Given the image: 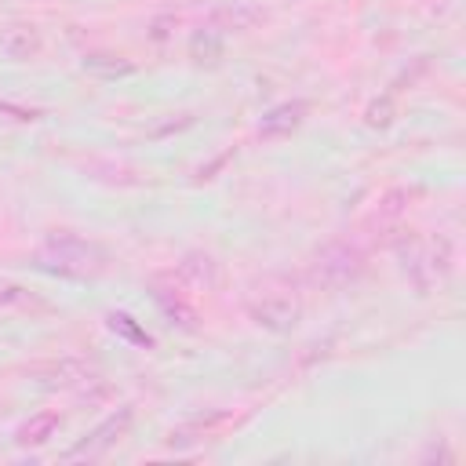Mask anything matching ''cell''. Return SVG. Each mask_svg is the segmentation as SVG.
I'll list each match as a JSON object with an SVG mask.
<instances>
[{
  "label": "cell",
  "mask_w": 466,
  "mask_h": 466,
  "mask_svg": "<svg viewBox=\"0 0 466 466\" xmlns=\"http://www.w3.org/2000/svg\"><path fill=\"white\" fill-rule=\"evenodd\" d=\"M36 262L40 269L47 273H58V277H73V280H87V277H98L106 269V251L91 240H84L80 233H69V229H58L51 233L40 251H36Z\"/></svg>",
  "instance_id": "cell-1"
},
{
  "label": "cell",
  "mask_w": 466,
  "mask_h": 466,
  "mask_svg": "<svg viewBox=\"0 0 466 466\" xmlns=\"http://www.w3.org/2000/svg\"><path fill=\"white\" fill-rule=\"evenodd\" d=\"M400 269L404 277L411 280V288L419 295H430L437 284H444L451 277V240L448 237H430V240H419V237H404L400 248Z\"/></svg>",
  "instance_id": "cell-2"
},
{
  "label": "cell",
  "mask_w": 466,
  "mask_h": 466,
  "mask_svg": "<svg viewBox=\"0 0 466 466\" xmlns=\"http://www.w3.org/2000/svg\"><path fill=\"white\" fill-rule=\"evenodd\" d=\"M244 309H248V317L258 328H266L273 335L291 331L299 324V317H302V302H299V295L291 288H262V291H251L248 302H244Z\"/></svg>",
  "instance_id": "cell-3"
},
{
  "label": "cell",
  "mask_w": 466,
  "mask_h": 466,
  "mask_svg": "<svg viewBox=\"0 0 466 466\" xmlns=\"http://www.w3.org/2000/svg\"><path fill=\"white\" fill-rule=\"evenodd\" d=\"M360 273H364V255H360L353 244H342V240L324 244V248L313 255V262H309V280H313L317 288H328V291L353 284Z\"/></svg>",
  "instance_id": "cell-4"
},
{
  "label": "cell",
  "mask_w": 466,
  "mask_h": 466,
  "mask_svg": "<svg viewBox=\"0 0 466 466\" xmlns=\"http://www.w3.org/2000/svg\"><path fill=\"white\" fill-rule=\"evenodd\" d=\"M131 422H135V408L131 404H120L113 415H106L76 448H69L62 459L66 462H91V459H98V455H106L113 444H120L124 437H127V430H131Z\"/></svg>",
  "instance_id": "cell-5"
},
{
  "label": "cell",
  "mask_w": 466,
  "mask_h": 466,
  "mask_svg": "<svg viewBox=\"0 0 466 466\" xmlns=\"http://www.w3.org/2000/svg\"><path fill=\"white\" fill-rule=\"evenodd\" d=\"M25 375L44 390H73L80 382H91V368L76 357H47L25 368Z\"/></svg>",
  "instance_id": "cell-6"
},
{
  "label": "cell",
  "mask_w": 466,
  "mask_h": 466,
  "mask_svg": "<svg viewBox=\"0 0 466 466\" xmlns=\"http://www.w3.org/2000/svg\"><path fill=\"white\" fill-rule=\"evenodd\" d=\"M0 51L11 62H29L44 51V36L33 22H11V25L0 29Z\"/></svg>",
  "instance_id": "cell-7"
},
{
  "label": "cell",
  "mask_w": 466,
  "mask_h": 466,
  "mask_svg": "<svg viewBox=\"0 0 466 466\" xmlns=\"http://www.w3.org/2000/svg\"><path fill=\"white\" fill-rule=\"evenodd\" d=\"M175 269H178V280L197 288V291H211L218 284V262L208 251H186Z\"/></svg>",
  "instance_id": "cell-8"
},
{
  "label": "cell",
  "mask_w": 466,
  "mask_h": 466,
  "mask_svg": "<svg viewBox=\"0 0 466 466\" xmlns=\"http://www.w3.org/2000/svg\"><path fill=\"white\" fill-rule=\"evenodd\" d=\"M306 113H309V106H306L302 98H295V102H280V106H273V109L262 116L258 135H262V138H284V135H291V131L306 120Z\"/></svg>",
  "instance_id": "cell-9"
},
{
  "label": "cell",
  "mask_w": 466,
  "mask_h": 466,
  "mask_svg": "<svg viewBox=\"0 0 466 466\" xmlns=\"http://www.w3.org/2000/svg\"><path fill=\"white\" fill-rule=\"evenodd\" d=\"M262 18H266V11L255 7V4H229V7H215L211 18H208V25H215V29L226 36V33H248V29H255Z\"/></svg>",
  "instance_id": "cell-10"
},
{
  "label": "cell",
  "mask_w": 466,
  "mask_h": 466,
  "mask_svg": "<svg viewBox=\"0 0 466 466\" xmlns=\"http://www.w3.org/2000/svg\"><path fill=\"white\" fill-rule=\"evenodd\" d=\"M226 55V36L215 29V25H200L193 36H189V58L197 66H218Z\"/></svg>",
  "instance_id": "cell-11"
},
{
  "label": "cell",
  "mask_w": 466,
  "mask_h": 466,
  "mask_svg": "<svg viewBox=\"0 0 466 466\" xmlns=\"http://www.w3.org/2000/svg\"><path fill=\"white\" fill-rule=\"evenodd\" d=\"M58 411H40V415H33L29 422H22L18 426V433H15V441L22 444V448H40V444H47L51 437H55V430H58Z\"/></svg>",
  "instance_id": "cell-12"
},
{
  "label": "cell",
  "mask_w": 466,
  "mask_h": 466,
  "mask_svg": "<svg viewBox=\"0 0 466 466\" xmlns=\"http://www.w3.org/2000/svg\"><path fill=\"white\" fill-rule=\"evenodd\" d=\"M222 419H226V415H208V419L197 415V419H189L186 426H175V430L167 433V448H171V451H186V448H193V444L204 441V433H208L215 422H222Z\"/></svg>",
  "instance_id": "cell-13"
},
{
  "label": "cell",
  "mask_w": 466,
  "mask_h": 466,
  "mask_svg": "<svg viewBox=\"0 0 466 466\" xmlns=\"http://www.w3.org/2000/svg\"><path fill=\"white\" fill-rule=\"evenodd\" d=\"M153 288H157L153 295H157V302L164 306V313H167L171 320H178V324H186V328H193V309L186 306V299H182V291H178V288H164V284H160V277L153 280Z\"/></svg>",
  "instance_id": "cell-14"
},
{
  "label": "cell",
  "mask_w": 466,
  "mask_h": 466,
  "mask_svg": "<svg viewBox=\"0 0 466 466\" xmlns=\"http://www.w3.org/2000/svg\"><path fill=\"white\" fill-rule=\"evenodd\" d=\"M84 69L102 73V76H127V73H135L131 62H124L120 55H109V51H91V55H84Z\"/></svg>",
  "instance_id": "cell-15"
},
{
  "label": "cell",
  "mask_w": 466,
  "mask_h": 466,
  "mask_svg": "<svg viewBox=\"0 0 466 466\" xmlns=\"http://www.w3.org/2000/svg\"><path fill=\"white\" fill-rule=\"evenodd\" d=\"M106 320H109V328H113L120 339H127V342H135V346H153L149 331H146V328H138V324H135V317H127V313H109Z\"/></svg>",
  "instance_id": "cell-16"
},
{
  "label": "cell",
  "mask_w": 466,
  "mask_h": 466,
  "mask_svg": "<svg viewBox=\"0 0 466 466\" xmlns=\"http://www.w3.org/2000/svg\"><path fill=\"white\" fill-rule=\"evenodd\" d=\"M33 295L22 288V284H15V280H0V309H11V306H22V302H29Z\"/></svg>",
  "instance_id": "cell-17"
},
{
  "label": "cell",
  "mask_w": 466,
  "mask_h": 466,
  "mask_svg": "<svg viewBox=\"0 0 466 466\" xmlns=\"http://www.w3.org/2000/svg\"><path fill=\"white\" fill-rule=\"evenodd\" d=\"M175 25H178V15H171V11H167V15H157V18L149 22V29H146V36L160 44V40H167V36L175 33Z\"/></svg>",
  "instance_id": "cell-18"
},
{
  "label": "cell",
  "mask_w": 466,
  "mask_h": 466,
  "mask_svg": "<svg viewBox=\"0 0 466 466\" xmlns=\"http://www.w3.org/2000/svg\"><path fill=\"white\" fill-rule=\"evenodd\" d=\"M390 120H393V102H390V98L368 106V124H371V127H386Z\"/></svg>",
  "instance_id": "cell-19"
},
{
  "label": "cell",
  "mask_w": 466,
  "mask_h": 466,
  "mask_svg": "<svg viewBox=\"0 0 466 466\" xmlns=\"http://www.w3.org/2000/svg\"><path fill=\"white\" fill-rule=\"evenodd\" d=\"M400 200H408V193H404V189H393V193H386V197H382V204H379V215H382V218H393V215H400V211H404V204H400Z\"/></svg>",
  "instance_id": "cell-20"
}]
</instances>
